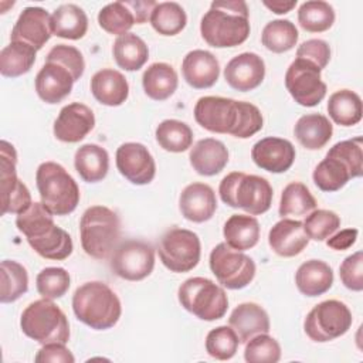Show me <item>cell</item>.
I'll list each match as a JSON object with an SVG mask.
<instances>
[{
	"mask_svg": "<svg viewBox=\"0 0 363 363\" xmlns=\"http://www.w3.org/2000/svg\"><path fill=\"white\" fill-rule=\"evenodd\" d=\"M1 269V303H10L21 298L28 291V274L27 269L17 261L3 259Z\"/></svg>",
	"mask_w": 363,
	"mask_h": 363,
	"instance_id": "obj_42",
	"label": "cell"
},
{
	"mask_svg": "<svg viewBox=\"0 0 363 363\" xmlns=\"http://www.w3.org/2000/svg\"><path fill=\"white\" fill-rule=\"evenodd\" d=\"M295 147L288 139L268 136L258 140L251 149L254 163L269 173H284L295 162Z\"/></svg>",
	"mask_w": 363,
	"mask_h": 363,
	"instance_id": "obj_19",
	"label": "cell"
},
{
	"mask_svg": "<svg viewBox=\"0 0 363 363\" xmlns=\"http://www.w3.org/2000/svg\"><path fill=\"white\" fill-rule=\"evenodd\" d=\"M308 242L309 238L303 231V224L298 220L282 218L268 233V244L279 257H295L306 248Z\"/></svg>",
	"mask_w": 363,
	"mask_h": 363,
	"instance_id": "obj_24",
	"label": "cell"
},
{
	"mask_svg": "<svg viewBox=\"0 0 363 363\" xmlns=\"http://www.w3.org/2000/svg\"><path fill=\"white\" fill-rule=\"evenodd\" d=\"M303 231L309 240L325 241L340 227V217L332 210H313L305 218Z\"/></svg>",
	"mask_w": 363,
	"mask_h": 363,
	"instance_id": "obj_47",
	"label": "cell"
},
{
	"mask_svg": "<svg viewBox=\"0 0 363 363\" xmlns=\"http://www.w3.org/2000/svg\"><path fill=\"white\" fill-rule=\"evenodd\" d=\"M74 166L84 182L98 183L108 174L109 155L106 149L99 145L85 143L77 149Z\"/></svg>",
	"mask_w": 363,
	"mask_h": 363,
	"instance_id": "obj_29",
	"label": "cell"
},
{
	"mask_svg": "<svg viewBox=\"0 0 363 363\" xmlns=\"http://www.w3.org/2000/svg\"><path fill=\"white\" fill-rule=\"evenodd\" d=\"M189 159L200 176H216L227 166L228 150L221 140L204 138L191 147Z\"/></svg>",
	"mask_w": 363,
	"mask_h": 363,
	"instance_id": "obj_25",
	"label": "cell"
},
{
	"mask_svg": "<svg viewBox=\"0 0 363 363\" xmlns=\"http://www.w3.org/2000/svg\"><path fill=\"white\" fill-rule=\"evenodd\" d=\"M145 94L153 101H166L170 98L179 85L177 72L170 64L153 62L142 75Z\"/></svg>",
	"mask_w": 363,
	"mask_h": 363,
	"instance_id": "obj_32",
	"label": "cell"
},
{
	"mask_svg": "<svg viewBox=\"0 0 363 363\" xmlns=\"http://www.w3.org/2000/svg\"><path fill=\"white\" fill-rule=\"evenodd\" d=\"M75 79L72 74L55 61H45L35 77V92L45 104H58L67 98Z\"/></svg>",
	"mask_w": 363,
	"mask_h": 363,
	"instance_id": "obj_21",
	"label": "cell"
},
{
	"mask_svg": "<svg viewBox=\"0 0 363 363\" xmlns=\"http://www.w3.org/2000/svg\"><path fill=\"white\" fill-rule=\"evenodd\" d=\"M296 57L308 60L312 64H315L319 69H323L330 60V47L325 40L311 38L303 41L298 47Z\"/></svg>",
	"mask_w": 363,
	"mask_h": 363,
	"instance_id": "obj_52",
	"label": "cell"
},
{
	"mask_svg": "<svg viewBox=\"0 0 363 363\" xmlns=\"http://www.w3.org/2000/svg\"><path fill=\"white\" fill-rule=\"evenodd\" d=\"M298 23L309 33H323L335 23L333 7L322 0H309L298 9Z\"/></svg>",
	"mask_w": 363,
	"mask_h": 363,
	"instance_id": "obj_43",
	"label": "cell"
},
{
	"mask_svg": "<svg viewBox=\"0 0 363 363\" xmlns=\"http://www.w3.org/2000/svg\"><path fill=\"white\" fill-rule=\"evenodd\" d=\"M225 244L237 251H247L258 244L259 223L250 214H233L224 224Z\"/></svg>",
	"mask_w": 363,
	"mask_h": 363,
	"instance_id": "obj_33",
	"label": "cell"
},
{
	"mask_svg": "<svg viewBox=\"0 0 363 363\" xmlns=\"http://www.w3.org/2000/svg\"><path fill=\"white\" fill-rule=\"evenodd\" d=\"M116 167L132 184H149L156 174V163L147 147L138 142L122 143L116 149Z\"/></svg>",
	"mask_w": 363,
	"mask_h": 363,
	"instance_id": "obj_16",
	"label": "cell"
},
{
	"mask_svg": "<svg viewBox=\"0 0 363 363\" xmlns=\"http://www.w3.org/2000/svg\"><path fill=\"white\" fill-rule=\"evenodd\" d=\"M94 98L106 106H119L129 96V85L122 72L112 68H102L91 78Z\"/></svg>",
	"mask_w": 363,
	"mask_h": 363,
	"instance_id": "obj_26",
	"label": "cell"
},
{
	"mask_svg": "<svg viewBox=\"0 0 363 363\" xmlns=\"http://www.w3.org/2000/svg\"><path fill=\"white\" fill-rule=\"evenodd\" d=\"M230 326L235 330L241 343L248 342L252 336L269 332V318L262 306L254 302L240 303L228 318Z\"/></svg>",
	"mask_w": 363,
	"mask_h": 363,
	"instance_id": "obj_27",
	"label": "cell"
},
{
	"mask_svg": "<svg viewBox=\"0 0 363 363\" xmlns=\"http://www.w3.org/2000/svg\"><path fill=\"white\" fill-rule=\"evenodd\" d=\"M35 183L41 203L54 216H68L77 208L81 197L79 187L60 163H41L35 172Z\"/></svg>",
	"mask_w": 363,
	"mask_h": 363,
	"instance_id": "obj_7",
	"label": "cell"
},
{
	"mask_svg": "<svg viewBox=\"0 0 363 363\" xmlns=\"http://www.w3.org/2000/svg\"><path fill=\"white\" fill-rule=\"evenodd\" d=\"M129 9L132 10L136 24H143L150 18L152 10L157 4L153 0H126Z\"/></svg>",
	"mask_w": 363,
	"mask_h": 363,
	"instance_id": "obj_55",
	"label": "cell"
},
{
	"mask_svg": "<svg viewBox=\"0 0 363 363\" xmlns=\"http://www.w3.org/2000/svg\"><path fill=\"white\" fill-rule=\"evenodd\" d=\"M79 237L86 255L108 258L121 238L119 216L105 206L88 207L79 220Z\"/></svg>",
	"mask_w": 363,
	"mask_h": 363,
	"instance_id": "obj_6",
	"label": "cell"
},
{
	"mask_svg": "<svg viewBox=\"0 0 363 363\" xmlns=\"http://www.w3.org/2000/svg\"><path fill=\"white\" fill-rule=\"evenodd\" d=\"M262 4L275 14H286L296 6V0H292V1H279V0H277V1H262Z\"/></svg>",
	"mask_w": 363,
	"mask_h": 363,
	"instance_id": "obj_56",
	"label": "cell"
},
{
	"mask_svg": "<svg viewBox=\"0 0 363 363\" xmlns=\"http://www.w3.org/2000/svg\"><path fill=\"white\" fill-rule=\"evenodd\" d=\"M16 225L40 257L62 261L72 254L71 235L54 223V214L41 201L31 203L26 211L17 214Z\"/></svg>",
	"mask_w": 363,
	"mask_h": 363,
	"instance_id": "obj_2",
	"label": "cell"
},
{
	"mask_svg": "<svg viewBox=\"0 0 363 363\" xmlns=\"http://www.w3.org/2000/svg\"><path fill=\"white\" fill-rule=\"evenodd\" d=\"M244 359L248 363H277L281 359V346L268 333H259L245 342Z\"/></svg>",
	"mask_w": 363,
	"mask_h": 363,
	"instance_id": "obj_48",
	"label": "cell"
},
{
	"mask_svg": "<svg viewBox=\"0 0 363 363\" xmlns=\"http://www.w3.org/2000/svg\"><path fill=\"white\" fill-rule=\"evenodd\" d=\"M363 139L360 136H356L353 139H347V140H342L335 143L328 155L336 156L339 159H342L350 169L353 179L354 177H360L363 174Z\"/></svg>",
	"mask_w": 363,
	"mask_h": 363,
	"instance_id": "obj_49",
	"label": "cell"
},
{
	"mask_svg": "<svg viewBox=\"0 0 363 363\" xmlns=\"http://www.w3.org/2000/svg\"><path fill=\"white\" fill-rule=\"evenodd\" d=\"M177 298L187 312L207 322L221 319L228 308V298L224 288L203 277L186 279L179 286Z\"/></svg>",
	"mask_w": 363,
	"mask_h": 363,
	"instance_id": "obj_9",
	"label": "cell"
},
{
	"mask_svg": "<svg viewBox=\"0 0 363 363\" xmlns=\"http://www.w3.org/2000/svg\"><path fill=\"white\" fill-rule=\"evenodd\" d=\"M357 234H359V231L356 228L340 230L339 233L332 234L330 238L326 240V245L332 250H336V251H345L356 242Z\"/></svg>",
	"mask_w": 363,
	"mask_h": 363,
	"instance_id": "obj_54",
	"label": "cell"
},
{
	"mask_svg": "<svg viewBox=\"0 0 363 363\" xmlns=\"http://www.w3.org/2000/svg\"><path fill=\"white\" fill-rule=\"evenodd\" d=\"M155 268V248L140 240H126L115 247L111 257V269L126 281H142Z\"/></svg>",
	"mask_w": 363,
	"mask_h": 363,
	"instance_id": "obj_13",
	"label": "cell"
},
{
	"mask_svg": "<svg viewBox=\"0 0 363 363\" xmlns=\"http://www.w3.org/2000/svg\"><path fill=\"white\" fill-rule=\"evenodd\" d=\"M98 24L106 33L119 37L126 34L133 27V24H136V20L126 0H121L109 3L99 10Z\"/></svg>",
	"mask_w": 363,
	"mask_h": 363,
	"instance_id": "obj_44",
	"label": "cell"
},
{
	"mask_svg": "<svg viewBox=\"0 0 363 363\" xmlns=\"http://www.w3.org/2000/svg\"><path fill=\"white\" fill-rule=\"evenodd\" d=\"M295 284L301 294L311 298L319 296L332 288L333 271L325 261L309 259L296 269Z\"/></svg>",
	"mask_w": 363,
	"mask_h": 363,
	"instance_id": "obj_28",
	"label": "cell"
},
{
	"mask_svg": "<svg viewBox=\"0 0 363 363\" xmlns=\"http://www.w3.org/2000/svg\"><path fill=\"white\" fill-rule=\"evenodd\" d=\"M75 318L95 330L113 328L122 313L118 295L101 281H89L78 286L72 295Z\"/></svg>",
	"mask_w": 363,
	"mask_h": 363,
	"instance_id": "obj_4",
	"label": "cell"
},
{
	"mask_svg": "<svg viewBox=\"0 0 363 363\" xmlns=\"http://www.w3.org/2000/svg\"><path fill=\"white\" fill-rule=\"evenodd\" d=\"M240 339L231 326H217L206 336V352L217 360H230L237 353Z\"/></svg>",
	"mask_w": 363,
	"mask_h": 363,
	"instance_id": "obj_45",
	"label": "cell"
},
{
	"mask_svg": "<svg viewBox=\"0 0 363 363\" xmlns=\"http://www.w3.org/2000/svg\"><path fill=\"white\" fill-rule=\"evenodd\" d=\"M35 362H51V363H74L75 357L65 343H47L37 352Z\"/></svg>",
	"mask_w": 363,
	"mask_h": 363,
	"instance_id": "obj_53",
	"label": "cell"
},
{
	"mask_svg": "<svg viewBox=\"0 0 363 363\" xmlns=\"http://www.w3.org/2000/svg\"><path fill=\"white\" fill-rule=\"evenodd\" d=\"M51 31L61 38L79 40L88 31V17L77 4H61L51 14Z\"/></svg>",
	"mask_w": 363,
	"mask_h": 363,
	"instance_id": "obj_31",
	"label": "cell"
},
{
	"mask_svg": "<svg viewBox=\"0 0 363 363\" xmlns=\"http://www.w3.org/2000/svg\"><path fill=\"white\" fill-rule=\"evenodd\" d=\"M298 38L299 33L295 24L289 20L281 18L269 21L261 34L262 45L275 54H282L292 50L296 45Z\"/></svg>",
	"mask_w": 363,
	"mask_h": 363,
	"instance_id": "obj_40",
	"label": "cell"
},
{
	"mask_svg": "<svg viewBox=\"0 0 363 363\" xmlns=\"http://www.w3.org/2000/svg\"><path fill=\"white\" fill-rule=\"evenodd\" d=\"M71 278L67 269L61 267H47L41 269L35 278L38 294L45 299L62 298L69 289Z\"/></svg>",
	"mask_w": 363,
	"mask_h": 363,
	"instance_id": "obj_46",
	"label": "cell"
},
{
	"mask_svg": "<svg viewBox=\"0 0 363 363\" xmlns=\"http://www.w3.org/2000/svg\"><path fill=\"white\" fill-rule=\"evenodd\" d=\"M95 126V115L89 106L81 102L65 105L55 122L54 136L65 143H77L82 140Z\"/></svg>",
	"mask_w": 363,
	"mask_h": 363,
	"instance_id": "obj_17",
	"label": "cell"
},
{
	"mask_svg": "<svg viewBox=\"0 0 363 363\" xmlns=\"http://www.w3.org/2000/svg\"><path fill=\"white\" fill-rule=\"evenodd\" d=\"M159 146L172 153H182L191 147L193 130L191 128L177 119L162 121L155 132Z\"/></svg>",
	"mask_w": 363,
	"mask_h": 363,
	"instance_id": "obj_39",
	"label": "cell"
},
{
	"mask_svg": "<svg viewBox=\"0 0 363 363\" xmlns=\"http://www.w3.org/2000/svg\"><path fill=\"white\" fill-rule=\"evenodd\" d=\"M224 78L235 91H252L265 78V62L255 52H241L227 62Z\"/></svg>",
	"mask_w": 363,
	"mask_h": 363,
	"instance_id": "obj_20",
	"label": "cell"
},
{
	"mask_svg": "<svg viewBox=\"0 0 363 363\" xmlns=\"http://www.w3.org/2000/svg\"><path fill=\"white\" fill-rule=\"evenodd\" d=\"M196 122L208 132L247 139L262 129L261 111L245 101L224 96H201L194 105Z\"/></svg>",
	"mask_w": 363,
	"mask_h": 363,
	"instance_id": "obj_1",
	"label": "cell"
},
{
	"mask_svg": "<svg viewBox=\"0 0 363 363\" xmlns=\"http://www.w3.org/2000/svg\"><path fill=\"white\" fill-rule=\"evenodd\" d=\"M112 54L119 68L125 71H138L146 64L149 48L139 35L126 33L113 41Z\"/></svg>",
	"mask_w": 363,
	"mask_h": 363,
	"instance_id": "obj_34",
	"label": "cell"
},
{
	"mask_svg": "<svg viewBox=\"0 0 363 363\" xmlns=\"http://www.w3.org/2000/svg\"><path fill=\"white\" fill-rule=\"evenodd\" d=\"M179 208L182 216L189 221H208L217 210L216 193L208 184L191 183L180 193Z\"/></svg>",
	"mask_w": 363,
	"mask_h": 363,
	"instance_id": "obj_22",
	"label": "cell"
},
{
	"mask_svg": "<svg viewBox=\"0 0 363 363\" xmlns=\"http://www.w3.org/2000/svg\"><path fill=\"white\" fill-rule=\"evenodd\" d=\"M20 328L27 337L41 345L69 340L68 319L51 299L43 298L31 302L21 313Z\"/></svg>",
	"mask_w": 363,
	"mask_h": 363,
	"instance_id": "obj_8",
	"label": "cell"
},
{
	"mask_svg": "<svg viewBox=\"0 0 363 363\" xmlns=\"http://www.w3.org/2000/svg\"><path fill=\"white\" fill-rule=\"evenodd\" d=\"M294 135L305 149L319 150L330 140L333 126L322 113H306L296 121Z\"/></svg>",
	"mask_w": 363,
	"mask_h": 363,
	"instance_id": "obj_30",
	"label": "cell"
},
{
	"mask_svg": "<svg viewBox=\"0 0 363 363\" xmlns=\"http://www.w3.org/2000/svg\"><path fill=\"white\" fill-rule=\"evenodd\" d=\"M37 50L21 41H11L0 51V72L7 78L27 74L35 62Z\"/></svg>",
	"mask_w": 363,
	"mask_h": 363,
	"instance_id": "obj_37",
	"label": "cell"
},
{
	"mask_svg": "<svg viewBox=\"0 0 363 363\" xmlns=\"http://www.w3.org/2000/svg\"><path fill=\"white\" fill-rule=\"evenodd\" d=\"M47 61H55L64 65L72 74L75 81H78L85 71V61H84L82 52L72 45H67V44L54 45L47 54Z\"/></svg>",
	"mask_w": 363,
	"mask_h": 363,
	"instance_id": "obj_50",
	"label": "cell"
},
{
	"mask_svg": "<svg viewBox=\"0 0 363 363\" xmlns=\"http://www.w3.org/2000/svg\"><path fill=\"white\" fill-rule=\"evenodd\" d=\"M315 64L303 58H295L286 69L285 86L296 104L302 106H316L326 95V84Z\"/></svg>",
	"mask_w": 363,
	"mask_h": 363,
	"instance_id": "obj_15",
	"label": "cell"
},
{
	"mask_svg": "<svg viewBox=\"0 0 363 363\" xmlns=\"http://www.w3.org/2000/svg\"><path fill=\"white\" fill-rule=\"evenodd\" d=\"M210 269L218 284L227 289H242L255 277V262L242 251L233 250L225 242L217 244L210 252Z\"/></svg>",
	"mask_w": 363,
	"mask_h": 363,
	"instance_id": "obj_11",
	"label": "cell"
},
{
	"mask_svg": "<svg viewBox=\"0 0 363 363\" xmlns=\"http://www.w3.org/2000/svg\"><path fill=\"white\" fill-rule=\"evenodd\" d=\"M328 113L336 125L354 126L362 121V99L354 91L339 89L329 96Z\"/></svg>",
	"mask_w": 363,
	"mask_h": 363,
	"instance_id": "obj_36",
	"label": "cell"
},
{
	"mask_svg": "<svg viewBox=\"0 0 363 363\" xmlns=\"http://www.w3.org/2000/svg\"><path fill=\"white\" fill-rule=\"evenodd\" d=\"M184 81L196 88L206 89L213 86L220 75L218 60L206 50H193L186 54L182 62Z\"/></svg>",
	"mask_w": 363,
	"mask_h": 363,
	"instance_id": "obj_23",
	"label": "cell"
},
{
	"mask_svg": "<svg viewBox=\"0 0 363 363\" xmlns=\"http://www.w3.org/2000/svg\"><path fill=\"white\" fill-rule=\"evenodd\" d=\"M149 20L156 33L167 37L179 34L187 24L186 11L176 1L157 3Z\"/></svg>",
	"mask_w": 363,
	"mask_h": 363,
	"instance_id": "obj_41",
	"label": "cell"
},
{
	"mask_svg": "<svg viewBox=\"0 0 363 363\" xmlns=\"http://www.w3.org/2000/svg\"><path fill=\"white\" fill-rule=\"evenodd\" d=\"M162 264L172 272H189L197 267L201 255L199 235L187 228H170L159 242Z\"/></svg>",
	"mask_w": 363,
	"mask_h": 363,
	"instance_id": "obj_12",
	"label": "cell"
},
{
	"mask_svg": "<svg viewBox=\"0 0 363 363\" xmlns=\"http://www.w3.org/2000/svg\"><path fill=\"white\" fill-rule=\"evenodd\" d=\"M0 186L1 214H20L31 206V194L27 186L17 177V153L11 143H0Z\"/></svg>",
	"mask_w": 363,
	"mask_h": 363,
	"instance_id": "obj_14",
	"label": "cell"
},
{
	"mask_svg": "<svg viewBox=\"0 0 363 363\" xmlns=\"http://www.w3.org/2000/svg\"><path fill=\"white\" fill-rule=\"evenodd\" d=\"M312 179L319 190L333 193L345 187L346 183L353 179V174L342 159L326 153L325 159L315 167Z\"/></svg>",
	"mask_w": 363,
	"mask_h": 363,
	"instance_id": "obj_35",
	"label": "cell"
},
{
	"mask_svg": "<svg viewBox=\"0 0 363 363\" xmlns=\"http://www.w3.org/2000/svg\"><path fill=\"white\" fill-rule=\"evenodd\" d=\"M316 206L318 203L309 189L301 182H292L282 190L278 213L282 218L303 217L316 210Z\"/></svg>",
	"mask_w": 363,
	"mask_h": 363,
	"instance_id": "obj_38",
	"label": "cell"
},
{
	"mask_svg": "<svg viewBox=\"0 0 363 363\" xmlns=\"http://www.w3.org/2000/svg\"><path fill=\"white\" fill-rule=\"evenodd\" d=\"M250 30V11L242 0H214L200 23L203 40L214 48L242 44Z\"/></svg>",
	"mask_w": 363,
	"mask_h": 363,
	"instance_id": "obj_3",
	"label": "cell"
},
{
	"mask_svg": "<svg viewBox=\"0 0 363 363\" xmlns=\"http://www.w3.org/2000/svg\"><path fill=\"white\" fill-rule=\"evenodd\" d=\"M352 322V312L346 303L328 299L309 311L303 322V330L311 340L325 343L343 336L350 329Z\"/></svg>",
	"mask_w": 363,
	"mask_h": 363,
	"instance_id": "obj_10",
	"label": "cell"
},
{
	"mask_svg": "<svg viewBox=\"0 0 363 363\" xmlns=\"http://www.w3.org/2000/svg\"><path fill=\"white\" fill-rule=\"evenodd\" d=\"M339 275L342 284L354 292L363 289V254L356 251L354 254L346 257L339 267Z\"/></svg>",
	"mask_w": 363,
	"mask_h": 363,
	"instance_id": "obj_51",
	"label": "cell"
},
{
	"mask_svg": "<svg viewBox=\"0 0 363 363\" xmlns=\"http://www.w3.org/2000/svg\"><path fill=\"white\" fill-rule=\"evenodd\" d=\"M51 35V16L48 11L43 7L30 6L20 13L10 38L11 41L26 43L38 51L45 45Z\"/></svg>",
	"mask_w": 363,
	"mask_h": 363,
	"instance_id": "obj_18",
	"label": "cell"
},
{
	"mask_svg": "<svg viewBox=\"0 0 363 363\" xmlns=\"http://www.w3.org/2000/svg\"><path fill=\"white\" fill-rule=\"evenodd\" d=\"M218 193L227 206L241 208L250 216H259L272 204V186L265 177L233 172L220 182Z\"/></svg>",
	"mask_w": 363,
	"mask_h": 363,
	"instance_id": "obj_5",
	"label": "cell"
}]
</instances>
